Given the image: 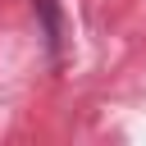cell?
Instances as JSON below:
<instances>
[{
  "label": "cell",
  "mask_w": 146,
  "mask_h": 146,
  "mask_svg": "<svg viewBox=\"0 0 146 146\" xmlns=\"http://www.w3.org/2000/svg\"><path fill=\"white\" fill-rule=\"evenodd\" d=\"M32 9L41 18V32H46L50 55H59V46H64V9H59V0H32Z\"/></svg>",
  "instance_id": "6da1fadb"
}]
</instances>
